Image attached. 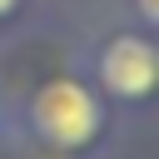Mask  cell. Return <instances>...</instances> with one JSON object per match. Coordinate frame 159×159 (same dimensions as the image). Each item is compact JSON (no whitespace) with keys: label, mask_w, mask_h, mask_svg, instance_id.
I'll use <instances>...</instances> for the list:
<instances>
[{"label":"cell","mask_w":159,"mask_h":159,"mask_svg":"<svg viewBox=\"0 0 159 159\" xmlns=\"http://www.w3.org/2000/svg\"><path fill=\"white\" fill-rule=\"evenodd\" d=\"M30 114H35V129H40L50 144H60V149L84 144V139H94V129H99V99H94L80 80H55V84H45V89L35 94V104H30Z\"/></svg>","instance_id":"1"},{"label":"cell","mask_w":159,"mask_h":159,"mask_svg":"<svg viewBox=\"0 0 159 159\" xmlns=\"http://www.w3.org/2000/svg\"><path fill=\"white\" fill-rule=\"evenodd\" d=\"M154 75H159V55L144 35H114L99 55V80L109 94H124V99H139L154 89Z\"/></svg>","instance_id":"2"},{"label":"cell","mask_w":159,"mask_h":159,"mask_svg":"<svg viewBox=\"0 0 159 159\" xmlns=\"http://www.w3.org/2000/svg\"><path fill=\"white\" fill-rule=\"evenodd\" d=\"M139 10H144V20H154V15H159V5H154V0H139Z\"/></svg>","instance_id":"3"},{"label":"cell","mask_w":159,"mask_h":159,"mask_svg":"<svg viewBox=\"0 0 159 159\" xmlns=\"http://www.w3.org/2000/svg\"><path fill=\"white\" fill-rule=\"evenodd\" d=\"M5 10H15V0H0V15H5Z\"/></svg>","instance_id":"4"}]
</instances>
